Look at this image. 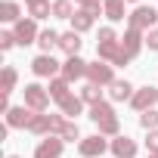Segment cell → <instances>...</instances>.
<instances>
[{
  "label": "cell",
  "mask_w": 158,
  "mask_h": 158,
  "mask_svg": "<svg viewBox=\"0 0 158 158\" xmlns=\"http://www.w3.org/2000/svg\"><path fill=\"white\" fill-rule=\"evenodd\" d=\"M59 50L65 53V59H68V56H77V53H81V34H77V31H62Z\"/></svg>",
  "instance_id": "obj_15"
},
{
  "label": "cell",
  "mask_w": 158,
  "mask_h": 158,
  "mask_svg": "<svg viewBox=\"0 0 158 158\" xmlns=\"http://www.w3.org/2000/svg\"><path fill=\"white\" fill-rule=\"evenodd\" d=\"M93 25H96V16H93L90 10H77V13L71 16V31H77V34L90 31Z\"/></svg>",
  "instance_id": "obj_17"
},
{
  "label": "cell",
  "mask_w": 158,
  "mask_h": 158,
  "mask_svg": "<svg viewBox=\"0 0 158 158\" xmlns=\"http://www.w3.org/2000/svg\"><path fill=\"white\" fill-rule=\"evenodd\" d=\"M77 96H81L84 99V106H96V102H102V87H96V84H84L81 87V93H77Z\"/></svg>",
  "instance_id": "obj_24"
},
{
  "label": "cell",
  "mask_w": 158,
  "mask_h": 158,
  "mask_svg": "<svg viewBox=\"0 0 158 158\" xmlns=\"http://www.w3.org/2000/svg\"><path fill=\"white\" fill-rule=\"evenodd\" d=\"M13 47H19L16 34L13 31H0V50H13Z\"/></svg>",
  "instance_id": "obj_29"
},
{
  "label": "cell",
  "mask_w": 158,
  "mask_h": 158,
  "mask_svg": "<svg viewBox=\"0 0 158 158\" xmlns=\"http://www.w3.org/2000/svg\"><path fill=\"white\" fill-rule=\"evenodd\" d=\"M25 6H28V16L31 19H47V16H53V3L50 0H25Z\"/></svg>",
  "instance_id": "obj_22"
},
{
  "label": "cell",
  "mask_w": 158,
  "mask_h": 158,
  "mask_svg": "<svg viewBox=\"0 0 158 158\" xmlns=\"http://www.w3.org/2000/svg\"><path fill=\"white\" fill-rule=\"evenodd\" d=\"M139 127L143 130H158V109H149L139 115Z\"/></svg>",
  "instance_id": "obj_26"
},
{
  "label": "cell",
  "mask_w": 158,
  "mask_h": 158,
  "mask_svg": "<svg viewBox=\"0 0 158 158\" xmlns=\"http://www.w3.org/2000/svg\"><path fill=\"white\" fill-rule=\"evenodd\" d=\"M31 118H34V112H31L28 106H13V109L6 112V127H10V130H28Z\"/></svg>",
  "instance_id": "obj_9"
},
{
  "label": "cell",
  "mask_w": 158,
  "mask_h": 158,
  "mask_svg": "<svg viewBox=\"0 0 158 158\" xmlns=\"http://www.w3.org/2000/svg\"><path fill=\"white\" fill-rule=\"evenodd\" d=\"M112 149V143L102 136V133H93V136H84L81 143H77V152H81V158H99Z\"/></svg>",
  "instance_id": "obj_4"
},
{
  "label": "cell",
  "mask_w": 158,
  "mask_h": 158,
  "mask_svg": "<svg viewBox=\"0 0 158 158\" xmlns=\"http://www.w3.org/2000/svg\"><path fill=\"white\" fill-rule=\"evenodd\" d=\"M155 22H158V10H152V6H136L130 16H127V28H136V31H152L155 28Z\"/></svg>",
  "instance_id": "obj_3"
},
{
  "label": "cell",
  "mask_w": 158,
  "mask_h": 158,
  "mask_svg": "<svg viewBox=\"0 0 158 158\" xmlns=\"http://www.w3.org/2000/svg\"><path fill=\"white\" fill-rule=\"evenodd\" d=\"M31 71H34V77H47V81H53V77L62 74V62H56L50 53H40V56H34Z\"/></svg>",
  "instance_id": "obj_5"
},
{
  "label": "cell",
  "mask_w": 158,
  "mask_h": 158,
  "mask_svg": "<svg viewBox=\"0 0 158 158\" xmlns=\"http://www.w3.org/2000/svg\"><path fill=\"white\" fill-rule=\"evenodd\" d=\"M136 149H139V146H136V139H130V136H124V133H121V136H115V139H112V149H109V152H112L115 158H136Z\"/></svg>",
  "instance_id": "obj_13"
},
{
  "label": "cell",
  "mask_w": 158,
  "mask_h": 158,
  "mask_svg": "<svg viewBox=\"0 0 158 158\" xmlns=\"http://www.w3.org/2000/svg\"><path fill=\"white\" fill-rule=\"evenodd\" d=\"M19 19H25V16H22V6L16 3V0H3V3H0V22L16 25Z\"/></svg>",
  "instance_id": "obj_20"
},
{
  "label": "cell",
  "mask_w": 158,
  "mask_h": 158,
  "mask_svg": "<svg viewBox=\"0 0 158 158\" xmlns=\"http://www.w3.org/2000/svg\"><path fill=\"white\" fill-rule=\"evenodd\" d=\"M143 47H146V34H143V31H136V28H127V31H124V37H121V50H124L130 59H136Z\"/></svg>",
  "instance_id": "obj_11"
},
{
  "label": "cell",
  "mask_w": 158,
  "mask_h": 158,
  "mask_svg": "<svg viewBox=\"0 0 158 158\" xmlns=\"http://www.w3.org/2000/svg\"><path fill=\"white\" fill-rule=\"evenodd\" d=\"M65 143H74V139H84L81 136V130H77V121H65V127H62V133H59Z\"/></svg>",
  "instance_id": "obj_27"
},
{
  "label": "cell",
  "mask_w": 158,
  "mask_h": 158,
  "mask_svg": "<svg viewBox=\"0 0 158 158\" xmlns=\"http://www.w3.org/2000/svg\"><path fill=\"white\" fill-rule=\"evenodd\" d=\"M146 47H149V50H158V28L146 31Z\"/></svg>",
  "instance_id": "obj_32"
},
{
  "label": "cell",
  "mask_w": 158,
  "mask_h": 158,
  "mask_svg": "<svg viewBox=\"0 0 158 158\" xmlns=\"http://www.w3.org/2000/svg\"><path fill=\"white\" fill-rule=\"evenodd\" d=\"M155 102H158V87H152V84H146V87H139L136 93H133V99H130V109L133 112H149V109H155Z\"/></svg>",
  "instance_id": "obj_7"
},
{
  "label": "cell",
  "mask_w": 158,
  "mask_h": 158,
  "mask_svg": "<svg viewBox=\"0 0 158 158\" xmlns=\"http://www.w3.org/2000/svg\"><path fill=\"white\" fill-rule=\"evenodd\" d=\"M13 34H16L19 47H31V44H37V37H40V28H37V19H31V16L19 19V22L13 25Z\"/></svg>",
  "instance_id": "obj_2"
},
{
  "label": "cell",
  "mask_w": 158,
  "mask_h": 158,
  "mask_svg": "<svg viewBox=\"0 0 158 158\" xmlns=\"http://www.w3.org/2000/svg\"><path fill=\"white\" fill-rule=\"evenodd\" d=\"M22 93H25V102H22V106H28L31 112H47V109H50V99H53V96H50L47 87H40V84H25Z\"/></svg>",
  "instance_id": "obj_1"
},
{
  "label": "cell",
  "mask_w": 158,
  "mask_h": 158,
  "mask_svg": "<svg viewBox=\"0 0 158 158\" xmlns=\"http://www.w3.org/2000/svg\"><path fill=\"white\" fill-rule=\"evenodd\" d=\"M10 158H19V155H10Z\"/></svg>",
  "instance_id": "obj_35"
},
{
  "label": "cell",
  "mask_w": 158,
  "mask_h": 158,
  "mask_svg": "<svg viewBox=\"0 0 158 158\" xmlns=\"http://www.w3.org/2000/svg\"><path fill=\"white\" fill-rule=\"evenodd\" d=\"M87 118H90V121H93V124L99 127V124H109V121H115L118 115H115V109H112V102H106V99H102V102H96V106H90V115H87Z\"/></svg>",
  "instance_id": "obj_14"
},
{
  "label": "cell",
  "mask_w": 158,
  "mask_h": 158,
  "mask_svg": "<svg viewBox=\"0 0 158 158\" xmlns=\"http://www.w3.org/2000/svg\"><path fill=\"white\" fill-rule=\"evenodd\" d=\"M127 3H139V0H127Z\"/></svg>",
  "instance_id": "obj_33"
},
{
  "label": "cell",
  "mask_w": 158,
  "mask_h": 158,
  "mask_svg": "<svg viewBox=\"0 0 158 158\" xmlns=\"http://www.w3.org/2000/svg\"><path fill=\"white\" fill-rule=\"evenodd\" d=\"M59 31H53V28H40V37H37V47H40V53H50L53 56V50L59 47Z\"/></svg>",
  "instance_id": "obj_21"
},
{
  "label": "cell",
  "mask_w": 158,
  "mask_h": 158,
  "mask_svg": "<svg viewBox=\"0 0 158 158\" xmlns=\"http://www.w3.org/2000/svg\"><path fill=\"white\" fill-rule=\"evenodd\" d=\"M87 81L96 84V87H109V84L115 81V65H109V62H102V59L90 62V65H87Z\"/></svg>",
  "instance_id": "obj_6"
},
{
  "label": "cell",
  "mask_w": 158,
  "mask_h": 158,
  "mask_svg": "<svg viewBox=\"0 0 158 158\" xmlns=\"http://www.w3.org/2000/svg\"><path fill=\"white\" fill-rule=\"evenodd\" d=\"M16 84H19V71H16L13 65H3V71H0V93L10 96V93L16 90Z\"/></svg>",
  "instance_id": "obj_19"
},
{
  "label": "cell",
  "mask_w": 158,
  "mask_h": 158,
  "mask_svg": "<svg viewBox=\"0 0 158 158\" xmlns=\"http://www.w3.org/2000/svg\"><path fill=\"white\" fill-rule=\"evenodd\" d=\"M87 65H90V62H84L81 56H68V59L62 62V77H65L68 84L81 81V77H87Z\"/></svg>",
  "instance_id": "obj_8"
},
{
  "label": "cell",
  "mask_w": 158,
  "mask_h": 158,
  "mask_svg": "<svg viewBox=\"0 0 158 158\" xmlns=\"http://www.w3.org/2000/svg\"><path fill=\"white\" fill-rule=\"evenodd\" d=\"M127 0H102V13L109 22H124L127 19V10H124Z\"/></svg>",
  "instance_id": "obj_18"
},
{
  "label": "cell",
  "mask_w": 158,
  "mask_h": 158,
  "mask_svg": "<svg viewBox=\"0 0 158 158\" xmlns=\"http://www.w3.org/2000/svg\"><path fill=\"white\" fill-rule=\"evenodd\" d=\"M65 149V139L62 136H44L34 149V158H59Z\"/></svg>",
  "instance_id": "obj_12"
},
{
  "label": "cell",
  "mask_w": 158,
  "mask_h": 158,
  "mask_svg": "<svg viewBox=\"0 0 158 158\" xmlns=\"http://www.w3.org/2000/svg\"><path fill=\"white\" fill-rule=\"evenodd\" d=\"M136 93V87L127 81V77H115V81L109 84V99L112 102H130Z\"/></svg>",
  "instance_id": "obj_10"
},
{
  "label": "cell",
  "mask_w": 158,
  "mask_h": 158,
  "mask_svg": "<svg viewBox=\"0 0 158 158\" xmlns=\"http://www.w3.org/2000/svg\"><path fill=\"white\" fill-rule=\"evenodd\" d=\"M109 40H121L118 34H115V28H99V34H96V44H109Z\"/></svg>",
  "instance_id": "obj_30"
},
{
  "label": "cell",
  "mask_w": 158,
  "mask_h": 158,
  "mask_svg": "<svg viewBox=\"0 0 158 158\" xmlns=\"http://www.w3.org/2000/svg\"><path fill=\"white\" fill-rule=\"evenodd\" d=\"M71 3H77L81 10H90L93 16H99V10H102V0H71Z\"/></svg>",
  "instance_id": "obj_28"
},
{
  "label": "cell",
  "mask_w": 158,
  "mask_h": 158,
  "mask_svg": "<svg viewBox=\"0 0 158 158\" xmlns=\"http://www.w3.org/2000/svg\"><path fill=\"white\" fill-rule=\"evenodd\" d=\"M146 149H149V155H158V130H149V136H146Z\"/></svg>",
  "instance_id": "obj_31"
},
{
  "label": "cell",
  "mask_w": 158,
  "mask_h": 158,
  "mask_svg": "<svg viewBox=\"0 0 158 158\" xmlns=\"http://www.w3.org/2000/svg\"><path fill=\"white\" fill-rule=\"evenodd\" d=\"M149 158H158V155H149Z\"/></svg>",
  "instance_id": "obj_34"
},
{
  "label": "cell",
  "mask_w": 158,
  "mask_h": 158,
  "mask_svg": "<svg viewBox=\"0 0 158 158\" xmlns=\"http://www.w3.org/2000/svg\"><path fill=\"white\" fill-rule=\"evenodd\" d=\"M68 87H71V84L59 74V77H53V81H50V87H47V90H50V96H53L56 102H62L65 96H71V90H68Z\"/></svg>",
  "instance_id": "obj_23"
},
{
  "label": "cell",
  "mask_w": 158,
  "mask_h": 158,
  "mask_svg": "<svg viewBox=\"0 0 158 158\" xmlns=\"http://www.w3.org/2000/svg\"><path fill=\"white\" fill-rule=\"evenodd\" d=\"M59 112H62V115H65L68 121H74L77 115H84V99L71 93V96H65V99L59 102Z\"/></svg>",
  "instance_id": "obj_16"
},
{
  "label": "cell",
  "mask_w": 158,
  "mask_h": 158,
  "mask_svg": "<svg viewBox=\"0 0 158 158\" xmlns=\"http://www.w3.org/2000/svg\"><path fill=\"white\" fill-rule=\"evenodd\" d=\"M74 13H77V10L71 6V0H53V19H68V22H71Z\"/></svg>",
  "instance_id": "obj_25"
}]
</instances>
